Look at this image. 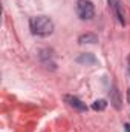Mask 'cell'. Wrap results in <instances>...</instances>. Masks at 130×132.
Segmentation results:
<instances>
[{
  "label": "cell",
  "instance_id": "2",
  "mask_svg": "<svg viewBox=\"0 0 130 132\" xmlns=\"http://www.w3.org/2000/svg\"><path fill=\"white\" fill-rule=\"evenodd\" d=\"M75 12L81 20H92L95 17V5L90 0H77Z\"/></svg>",
  "mask_w": 130,
  "mask_h": 132
},
{
  "label": "cell",
  "instance_id": "4",
  "mask_svg": "<svg viewBox=\"0 0 130 132\" xmlns=\"http://www.w3.org/2000/svg\"><path fill=\"white\" fill-rule=\"evenodd\" d=\"M64 101L72 108V109H75V111H78V112H86V111H87L86 103H83L81 100L78 98V97H75V95H64Z\"/></svg>",
  "mask_w": 130,
  "mask_h": 132
},
{
  "label": "cell",
  "instance_id": "7",
  "mask_svg": "<svg viewBox=\"0 0 130 132\" xmlns=\"http://www.w3.org/2000/svg\"><path fill=\"white\" fill-rule=\"evenodd\" d=\"M109 94H110V103H112V106H113L115 109H118V111H119V109H121V103H123V101H121V97H119V91H118V88L113 85Z\"/></svg>",
  "mask_w": 130,
  "mask_h": 132
},
{
  "label": "cell",
  "instance_id": "11",
  "mask_svg": "<svg viewBox=\"0 0 130 132\" xmlns=\"http://www.w3.org/2000/svg\"><path fill=\"white\" fill-rule=\"evenodd\" d=\"M127 103L130 104V88L127 89Z\"/></svg>",
  "mask_w": 130,
  "mask_h": 132
},
{
  "label": "cell",
  "instance_id": "6",
  "mask_svg": "<svg viewBox=\"0 0 130 132\" xmlns=\"http://www.w3.org/2000/svg\"><path fill=\"white\" fill-rule=\"evenodd\" d=\"M77 62H78L80 65L92 66V65H95L98 60H97V57H95L94 54H90V52H84V54H80V55L77 57Z\"/></svg>",
  "mask_w": 130,
  "mask_h": 132
},
{
  "label": "cell",
  "instance_id": "12",
  "mask_svg": "<svg viewBox=\"0 0 130 132\" xmlns=\"http://www.w3.org/2000/svg\"><path fill=\"white\" fill-rule=\"evenodd\" d=\"M129 74H130V59H129Z\"/></svg>",
  "mask_w": 130,
  "mask_h": 132
},
{
  "label": "cell",
  "instance_id": "3",
  "mask_svg": "<svg viewBox=\"0 0 130 132\" xmlns=\"http://www.w3.org/2000/svg\"><path fill=\"white\" fill-rule=\"evenodd\" d=\"M109 8L113 14V17L116 19V22L121 26H126V14H124V8H123V2L121 0H107Z\"/></svg>",
  "mask_w": 130,
  "mask_h": 132
},
{
  "label": "cell",
  "instance_id": "8",
  "mask_svg": "<svg viewBox=\"0 0 130 132\" xmlns=\"http://www.w3.org/2000/svg\"><path fill=\"white\" fill-rule=\"evenodd\" d=\"M98 42V35L94 32H86V34H81L78 37V43L80 45H84V43H89V45H94Z\"/></svg>",
  "mask_w": 130,
  "mask_h": 132
},
{
  "label": "cell",
  "instance_id": "9",
  "mask_svg": "<svg viewBox=\"0 0 130 132\" xmlns=\"http://www.w3.org/2000/svg\"><path fill=\"white\" fill-rule=\"evenodd\" d=\"M107 108V101L106 100H97L92 103V109L94 111H104Z\"/></svg>",
  "mask_w": 130,
  "mask_h": 132
},
{
  "label": "cell",
  "instance_id": "1",
  "mask_svg": "<svg viewBox=\"0 0 130 132\" xmlns=\"http://www.w3.org/2000/svg\"><path fill=\"white\" fill-rule=\"evenodd\" d=\"M29 29L37 37H48L54 32L55 25L48 15H35L29 19Z\"/></svg>",
  "mask_w": 130,
  "mask_h": 132
},
{
  "label": "cell",
  "instance_id": "5",
  "mask_svg": "<svg viewBox=\"0 0 130 132\" xmlns=\"http://www.w3.org/2000/svg\"><path fill=\"white\" fill-rule=\"evenodd\" d=\"M40 60H41V63L46 66V68H51V69H55V68H57L51 49H43V51H40Z\"/></svg>",
  "mask_w": 130,
  "mask_h": 132
},
{
  "label": "cell",
  "instance_id": "10",
  "mask_svg": "<svg viewBox=\"0 0 130 132\" xmlns=\"http://www.w3.org/2000/svg\"><path fill=\"white\" fill-rule=\"evenodd\" d=\"M124 131L130 132V125H129V123H126V125H124Z\"/></svg>",
  "mask_w": 130,
  "mask_h": 132
}]
</instances>
